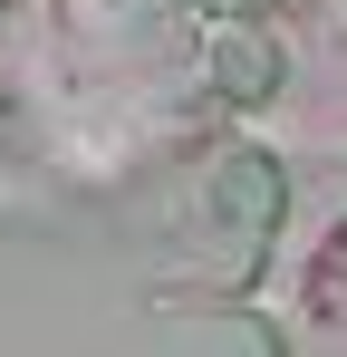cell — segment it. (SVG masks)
<instances>
[{"instance_id": "obj_1", "label": "cell", "mask_w": 347, "mask_h": 357, "mask_svg": "<svg viewBox=\"0 0 347 357\" xmlns=\"http://www.w3.org/2000/svg\"><path fill=\"white\" fill-rule=\"evenodd\" d=\"M222 77H231V97H261V77H270V59H261V49H231V59H222Z\"/></svg>"}]
</instances>
